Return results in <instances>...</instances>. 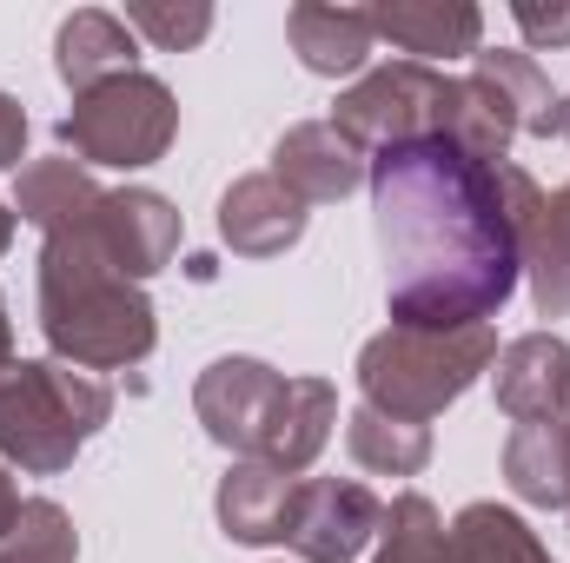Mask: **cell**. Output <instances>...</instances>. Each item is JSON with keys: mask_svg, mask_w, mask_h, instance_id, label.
Wrapping results in <instances>:
<instances>
[{"mask_svg": "<svg viewBox=\"0 0 570 563\" xmlns=\"http://www.w3.org/2000/svg\"><path fill=\"white\" fill-rule=\"evenodd\" d=\"M504 166V159H498ZM451 140L372 152V226L385 253V305L405 332L491 325L524 279L504 172Z\"/></svg>", "mask_w": 570, "mask_h": 563, "instance_id": "1", "label": "cell"}, {"mask_svg": "<svg viewBox=\"0 0 570 563\" xmlns=\"http://www.w3.org/2000/svg\"><path fill=\"white\" fill-rule=\"evenodd\" d=\"M40 332L73 372H127L159 338L153 298L120 279L80 226L40 246Z\"/></svg>", "mask_w": 570, "mask_h": 563, "instance_id": "2", "label": "cell"}, {"mask_svg": "<svg viewBox=\"0 0 570 563\" xmlns=\"http://www.w3.org/2000/svg\"><path fill=\"white\" fill-rule=\"evenodd\" d=\"M491 365H498L491 325H471V332H405V325H392L358 352V398L385 418L431 424Z\"/></svg>", "mask_w": 570, "mask_h": 563, "instance_id": "3", "label": "cell"}, {"mask_svg": "<svg viewBox=\"0 0 570 563\" xmlns=\"http://www.w3.org/2000/svg\"><path fill=\"white\" fill-rule=\"evenodd\" d=\"M107 418H114V392L94 372H73L60 358L13 365L0 378V457L33 477L67 471Z\"/></svg>", "mask_w": 570, "mask_h": 563, "instance_id": "4", "label": "cell"}, {"mask_svg": "<svg viewBox=\"0 0 570 563\" xmlns=\"http://www.w3.org/2000/svg\"><path fill=\"white\" fill-rule=\"evenodd\" d=\"M173 134H179V100L166 80L140 67L120 80H100L94 93H73V113L60 120V146L80 166H114V172H140L166 159Z\"/></svg>", "mask_w": 570, "mask_h": 563, "instance_id": "5", "label": "cell"}, {"mask_svg": "<svg viewBox=\"0 0 570 563\" xmlns=\"http://www.w3.org/2000/svg\"><path fill=\"white\" fill-rule=\"evenodd\" d=\"M444 107H451V73L419 67V60H392V67L358 73L338 93L332 127L365 152H385L405 140H444Z\"/></svg>", "mask_w": 570, "mask_h": 563, "instance_id": "6", "label": "cell"}, {"mask_svg": "<svg viewBox=\"0 0 570 563\" xmlns=\"http://www.w3.org/2000/svg\"><path fill=\"white\" fill-rule=\"evenodd\" d=\"M285 372L259 365V358H219L199 372L193 385V412L206 424V437L219 451H233L239 464H259L266 457V437L279 424V405H285Z\"/></svg>", "mask_w": 570, "mask_h": 563, "instance_id": "7", "label": "cell"}, {"mask_svg": "<svg viewBox=\"0 0 570 563\" xmlns=\"http://www.w3.org/2000/svg\"><path fill=\"white\" fill-rule=\"evenodd\" d=\"M504 172V199H511V219H518V253H524V273H531V298L544 318H564L570 312V186L544 192L524 166H498Z\"/></svg>", "mask_w": 570, "mask_h": 563, "instance_id": "8", "label": "cell"}, {"mask_svg": "<svg viewBox=\"0 0 570 563\" xmlns=\"http://www.w3.org/2000/svg\"><path fill=\"white\" fill-rule=\"evenodd\" d=\"M80 233L94 239V253H100L120 279H134V285L153 279V273H166L173 253H179V213H173V199H159V192H146V186L107 192Z\"/></svg>", "mask_w": 570, "mask_h": 563, "instance_id": "9", "label": "cell"}, {"mask_svg": "<svg viewBox=\"0 0 570 563\" xmlns=\"http://www.w3.org/2000/svg\"><path fill=\"white\" fill-rule=\"evenodd\" d=\"M385 524V504L358 477H305L285 544L305 563H352Z\"/></svg>", "mask_w": 570, "mask_h": 563, "instance_id": "10", "label": "cell"}, {"mask_svg": "<svg viewBox=\"0 0 570 563\" xmlns=\"http://www.w3.org/2000/svg\"><path fill=\"white\" fill-rule=\"evenodd\" d=\"M273 179L298 206H332V199H345L372 179V152L352 146L332 120H305L273 146Z\"/></svg>", "mask_w": 570, "mask_h": 563, "instance_id": "11", "label": "cell"}, {"mask_svg": "<svg viewBox=\"0 0 570 563\" xmlns=\"http://www.w3.org/2000/svg\"><path fill=\"white\" fill-rule=\"evenodd\" d=\"M498 412L511 424H544L570 412V345L558 332H524L498 352Z\"/></svg>", "mask_w": 570, "mask_h": 563, "instance_id": "12", "label": "cell"}, {"mask_svg": "<svg viewBox=\"0 0 570 563\" xmlns=\"http://www.w3.org/2000/svg\"><path fill=\"white\" fill-rule=\"evenodd\" d=\"M372 33L392 40L399 53H412L419 67H431V60L478 53L484 13L471 0H385V7H372Z\"/></svg>", "mask_w": 570, "mask_h": 563, "instance_id": "13", "label": "cell"}, {"mask_svg": "<svg viewBox=\"0 0 570 563\" xmlns=\"http://www.w3.org/2000/svg\"><path fill=\"white\" fill-rule=\"evenodd\" d=\"M298 233H305V206L285 192L273 172H246L219 199V239L239 259H279L285 246H298Z\"/></svg>", "mask_w": 570, "mask_h": 563, "instance_id": "14", "label": "cell"}, {"mask_svg": "<svg viewBox=\"0 0 570 563\" xmlns=\"http://www.w3.org/2000/svg\"><path fill=\"white\" fill-rule=\"evenodd\" d=\"M285 40H292L298 67H305V73H325V80L365 73V60H372V47H379L372 7H332V0H298V7L285 13Z\"/></svg>", "mask_w": 570, "mask_h": 563, "instance_id": "15", "label": "cell"}, {"mask_svg": "<svg viewBox=\"0 0 570 563\" xmlns=\"http://www.w3.org/2000/svg\"><path fill=\"white\" fill-rule=\"evenodd\" d=\"M298 484L292 471L273 464H233L226 484H219V524L233 544H285L292 531V511H298Z\"/></svg>", "mask_w": 570, "mask_h": 563, "instance_id": "16", "label": "cell"}, {"mask_svg": "<svg viewBox=\"0 0 570 563\" xmlns=\"http://www.w3.org/2000/svg\"><path fill=\"white\" fill-rule=\"evenodd\" d=\"M134 60H140V40H134V27H127L120 13H107V7H80V13L60 20L53 67H60V80H67L73 93H94L100 80L134 73Z\"/></svg>", "mask_w": 570, "mask_h": 563, "instance_id": "17", "label": "cell"}, {"mask_svg": "<svg viewBox=\"0 0 570 563\" xmlns=\"http://www.w3.org/2000/svg\"><path fill=\"white\" fill-rule=\"evenodd\" d=\"M100 199H107V192L94 186V172H87L80 159H67V152H60V159H33V166H20L13 213L53 239V233H73V226H87Z\"/></svg>", "mask_w": 570, "mask_h": 563, "instance_id": "18", "label": "cell"}, {"mask_svg": "<svg viewBox=\"0 0 570 563\" xmlns=\"http://www.w3.org/2000/svg\"><path fill=\"white\" fill-rule=\"evenodd\" d=\"M504 477L524 504L570 511V418L518 424L504 444Z\"/></svg>", "mask_w": 570, "mask_h": 563, "instance_id": "19", "label": "cell"}, {"mask_svg": "<svg viewBox=\"0 0 570 563\" xmlns=\"http://www.w3.org/2000/svg\"><path fill=\"white\" fill-rule=\"evenodd\" d=\"M471 73L511 107L518 134H538V140L558 134V93H551V73L531 53H518V47H478L471 53Z\"/></svg>", "mask_w": 570, "mask_h": 563, "instance_id": "20", "label": "cell"}, {"mask_svg": "<svg viewBox=\"0 0 570 563\" xmlns=\"http://www.w3.org/2000/svg\"><path fill=\"white\" fill-rule=\"evenodd\" d=\"M444 563H551L538 531L504 504H464L444 531Z\"/></svg>", "mask_w": 570, "mask_h": 563, "instance_id": "21", "label": "cell"}, {"mask_svg": "<svg viewBox=\"0 0 570 563\" xmlns=\"http://www.w3.org/2000/svg\"><path fill=\"white\" fill-rule=\"evenodd\" d=\"M332 424H338V392H332L325 378H292V385H285V405H279V424H273L259 464H273V471H292V477H298V471L325 451Z\"/></svg>", "mask_w": 570, "mask_h": 563, "instance_id": "22", "label": "cell"}, {"mask_svg": "<svg viewBox=\"0 0 570 563\" xmlns=\"http://www.w3.org/2000/svg\"><path fill=\"white\" fill-rule=\"evenodd\" d=\"M345 444L365 471L379 477H419L431 464V424H405V418H385L372 405H358L352 424H345Z\"/></svg>", "mask_w": 570, "mask_h": 563, "instance_id": "23", "label": "cell"}, {"mask_svg": "<svg viewBox=\"0 0 570 563\" xmlns=\"http://www.w3.org/2000/svg\"><path fill=\"white\" fill-rule=\"evenodd\" d=\"M372 563H444V517H438V504L425 491H405V497L385 504Z\"/></svg>", "mask_w": 570, "mask_h": 563, "instance_id": "24", "label": "cell"}, {"mask_svg": "<svg viewBox=\"0 0 570 563\" xmlns=\"http://www.w3.org/2000/svg\"><path fill=\"white\" fill-rule=\"evenodd\" d=\"M73 557H80L73 517L53 497H27L20 504V524L0 537V563H73Z\"/></svg>", "mask_w": 570, "mask_h": 563, "instance_id": "25", "label": "cell"}, {"mask_svg": "<svg viewBox=\"0 0 570 563\" xmlns=\"http://www.w3.org/2000/svg\"><path fill=\"white\" fill-rule=\"evenodd\" d=\"M140 40H153L159 53H186V47H199L206 33H213V7L206 0H127V13H120Z\"/></svg>", "mask_w": 570, "mask_h": 563, "instance_id": "26", "label": "cell"}, {"mask_svg": "<svg viewBox=\"0 0 570 563\" xmlns=\"http://www.w3.org/2000/svg\"><path fill=\"white\" fill-rule=\"evenodd\" d=\"M511 20L524 27L531 47H570V7H531V0H518Z\"/></svg>", "mask_w": 570, "mask_h": 563, "instance_id": "27", "label": "cell"}, {"mask_svg": "<svg viewBox=\"0 0 570 563\" xmlns=\"http://www.w3.org/2000/svg\"><path fill=\"white\" fill-rule=\"evenodd\" d=\"M20 152H27V113L13 93H0V172L20 166Z\"/></svg>", "mask_w": 570, "mask_h": 563, "instance_id": "28", "label": "cell"}, {"mask_svg": "<svg viewBox=\"0 0 570 563\" xmlns=\"http://www.w3.org/2000/svg\"><path fill=\"white\" fill-rule=\"evenodd\" d=\"M20 504H27V497H20V484H13V477L0 471V537H7L13 524H20Z\"/></svg>", "mask_w": 570, "mask_h": 563, "instance_id": "29", "label": "cell"}, {"mask_svg": "<svg viewBox=\"0 0 570 563\" xmlns=\"http://www.w3.org/2000/svg\"><path fill=\"white\" fill-rule=\"evenodd\" d=\"M20 358H13V318H7V298H0V378L13 372Z\"/></svg>", "mask_w": 570, "mask_h": 563, "instance_id": "30", "label": "cell"}, {"mask_svg": "<svg viewBox=\"0 0 570 563\" xmlns=\"http://www.w3.org/2000/svg\"><path fill=\"white\" fill-rule=\"evenodd\" d=\"M7 246H13V213L0 206V253H7Z\"/></svg>", "mask_w": 570, "mask_h": 563, "instance_id": "31", "label": "cell"}, {"mask_svg": "<svg viewBox=\"0 0 570 563\" xmlns=\"http://www.w3.org/2000/svg\"><path fill=\"white\" fill-rule=\"evenodd\" d=\"M558 134H564V140H570V93H564V100H558Z\"/></svg>", "mask_w": 570, "mask_h": 563, "instance_id": "32", "label": "cell"}, {"mask_svg": "<svg viewBox=\"0 0 570 563\" xmlns=\"http://www.w3.org/2000/svg\"><path fill=\"white\" fill-rule=\"evenodd\" d=\"M564 418H570V412H564Z\"/></svg>", "mask_w": 570, "mask_h": 563, "instance_id": "33", "label": "cell"}]
</instances>
